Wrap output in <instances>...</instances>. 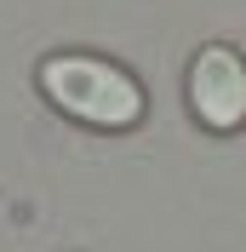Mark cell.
<instances>
[{"mask_svg": "<svg viewBox=\"0 0 246 252\" xmlns=\"http://www.w3.org/2000/svg\"><path fill=\"white\" fill-rule=\"evenodd\" d=\"M189 109L212 132L246 126V63H241V52L200 46V58L189 63Z\"/></svg>", "mask_w": 246, "mask_h": 252, "instance_id": "2", "label": "cell"}, {"mask_svg": "<svg viewBox=\"0 0 246 252\" xmlns=\"http://www.w3.org/2000/svg\"><path fill=\"white\" fill-rule=\"evenodd\" d=\"M40 92L52 109H63L69 121L97 126V132H126L143 121V86L126 75L121 63L92 58V52H52L40 69Z\"/></svg>", "mask_w": 246, "mask_h": 252, "instance_id": "1", "label": "cell"}]
</instances>
